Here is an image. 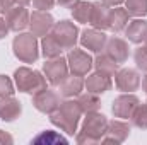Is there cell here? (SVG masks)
I'll return each instance as SVG.
<instances>
[{
  "instance_id": "6da1fadb",
  "label": "cell",
  "mask_w": 147,
  "mask_h": 145,
  "mask_svg": "<svg viewBox=\"0 0 147 145\" xmlns=\"http://www.w3.org/2000/svg\"><path fill=\"white\" fill-rule=\"evenodd\" d=\"M16 80L21 91L24 92H38L45 89V80L38 72H31L28 68H21L16 72Z\"/></svg>"
},
{
  "instance_id": "7a4b0ae2",
  "label": "cell",
  "mask_w": 147,
  "mask_h": 145,
  "mask_svg": "<svg viewBox=\"0 0 147 145\" xmlns=\"http://www.w3.org/2000/svg\"><path fill=\"white\" fill-rule=\"evenodd\" d=\"M14 48H16V55L24 60V62H34L38 56L36 51V39L33 34H22V36L16 38L14 41Z\"/></svg>"
},
{
  "instance_id": "3957f363",
  "label": "cell",
  "mask_w": 147,
  "mask_h": 145,
  "mask_svg": "<svg viewBox=\"0 0 147 145\" xmlns=\"http://www.w3.org/2000/svg\"><path fill=\"white\" fill-rule=\"evenodd\" d=\"M51 36L58 41V44H60L62 48H72L74 43H75L77 29L74 28L70 22L63 21V22H60V24L55 26V31H53Z\"/></svg>"
},
{
  "instance_id": "277c9868",
  "label": "cell",
  "mask_w": 147,
  "mask_h": 145,
  "mask_svg": "<svg viewBox=\"0 0 147 145\" xmlns=\"http://www.w3.org/2000/svg\"><path fill=\"white\" fill-rule=\"evenodd\" d=\"M45 72H46V77L51 84H60V80H63V77L67 75L65 62L57 56V60L45 63Z\"/></svg>"
},
{
  "instance_id": "5b68a950",
  "label": "cell",
  "mask_w": 147,
  "mask_h": 145,
  "mask_svg": "<svg viewBox=\"0 0 147 145\" xmlns=\"http://www.w3.org/2000/svg\"><path fill=\"white\" fill-rule=\"evenodd\" d=\"M69 62H70L72 72L77 73V75H84L91 68V58H89V55H86L84 51H79V50H74L72 53L69 55Z\"/></svg>"
},
{
  "instance_id": "8992f818",
  "label": "cell",
  "mask_w": 147,
  "mask_h": 145,
  "mask_svg": "<svg viewBox=\"0 0 147 145\" xmlns=\"http://www.w3.org/2000/svg\"><path fill=\"white\" fill-rule=\"evenodd\" d=\"M7 24L14 31H19V29L26 28L28 26V12H26V9H22V7L10 9L9 14H7Z\"/></svg>"
},
{
  "instance_id": "52a82bcc",
  "label": "cell",
  "mask_w": 147,
  "mask_h": 145,
  "mask_svg": "<svg viewBox=\"0 0 147 145\" xmlns=\"http://www.w3.org/2000/svg\"><path fill=\"white\" fill-rule=\"evenodd\" d=\"M53 24V19L50 14H45V12H34L33 17H31V28H33V33L34 34H45Z\"/></svg>"
},
{
  "instance_id": "ba28073f",
  "label": "cell",
  "mask_w": 147,
  "mask_h": 145,
  "mask_svg": "<svg viewBox=\"0 0 147 145\" xmlns=\"http://www.w3.org/2000/svg\"><path fill=\"white\" fill-rule=\"evenodd\" d=\"M110 17L111 12L101 3L98 5H92V12H91V22L96 26V28H110Z\"/></svg>"
},
{
  "instance_id": "9c48e42d",
  "label": "cell",
  "mask_w": 147,
  "mask_h": 145,
  "mask_svg": "<svg viewBox=\"0 0 147 145\" xmlns=\"http://www.w3.org/2000/svg\"><path fill=\"white\" fill-rule=\"evenodd\" d=\"M108 55H110L116 63L125 62V58H127V55H128L127 44H125L121 39H118V38L110 39V43H108Z\"/></svg>"
},
{
  "instance_id": "30bf717a",
  "label": "cell",
  "mask_w": 147,
  "mask_h": 145,
  "mask_svg": "<svg viewBox=\"0 0 147 145\" xmlns=\"http://www.w3.org/2000/svg\"><path fill=\"white\" fill-rule=\"evenodd\" d=\"M116 85L121 91H134L139 85V77L134 70H121L116 77Z\"/></svg>"
},
{
  "instance_id": "8fae6325",
  "label": "cell",
  "mask_w": 147,
  "mask_h": 145,
  "mask_svg": "<svg viewBox=\"0 0 147 145\" xmlns=\"http://www.w3.org/2000/svg\"><path fill=\"white\" fill-rule=\"evenodd\" d=\"M127 36L134 43H142L144 39H147V22L146 21H134L127 29Z\"/></svg>"
},
{
  "instance_id": "7c38bea8",
  "label": "cell",
  "mask_w": 147,
  "mask_h": 145,
  "mask_svg": "<svg viewBox=\"0 0 147 145\" xmlns=\"http://www.w3.org/2000/svg\"><path fill=\"white\" fill-rule=\"evenodd\" d=\"M105 41H106L105 34L103 33H96V31H86L84 36H82V44L87 46L92 51H99L103 48Z\"/></svg>"
},
{
  "instance_id": "4fadbf2b",
  "label": "cell",
  "mask_w": 147,
  "mask_h": 145,
  "mask_svg": "<svg viewBox=\"0 0 147 145\" xmlns=\"http://www.w3.org/2000/svg\"><path fill=\"white\" fill-rule=\"evenodd\" d=\"M58 101H57V96L53 92H48V91H41V94L36 97V106L41 111H51L53 108H57Z\"/></svg>"
},
{
  "instance_id": "5bb4252c",
  "label": "cell",
  "mask_w": 147,
  "mask_h": 145,
  "mask_svg": "<svg viewBox=\"0 0 147 145\" xmlns=\"http://www.w3.org/2000/svg\"><path fill=\"white\" fill-rule=\"evenodd\" d=\"M62 50H63V48L58 44V41L53 36H46L43 39V53H45V56H48V58H57V56H60Z\"/></svg>"
},
{
  "instance_id": "9a60e30c",
  "label": "cell",
  "mask_w": 147,
  "mask_h": 145,
  "mask_svg": "<svg viewBox=\"0 0 147 145\" xmlns=\"http://www.w3.org/2000/svg\"><path fill=\"white\" fill-rule=\"evenodd\" d=\"M87 89L92 92H105L110 87V79L105 75H92L87 82H86Z\"/></svg>"
},
{
  "instance_id": "2e32d148",
  "label": "cell",
  "mask_w": 147,
  "mask_h": 145,
  "mask_svg": "<svg viewBox=\"0 0 147 145\" xmlns=\"http://www.w3.org/2000/svg\"><path fill=\"white\" fill-rule=\"evenodd\" d=\"M127 19H128V14L125 10H120V9H115L111 10V17H110V28L113 31H121L123 26L127 24Z\"/></svg>"
},
{
  "instance_id": "e0dca14e",
  "label": "cell",
  "mask_w": 147,
  "mask_h": 145,
  "mask_svg": "<svg viewBox=\"0 0 147 145\" xmlns=\"http://www.w3.org/2000/svg\"><path fill=\"white\" fill-rule=\"evenodd\" d=\"M21 111V106L10 99L7 103H0V116H3V119H14V116Z\"/></svg>"
},
{
  "instance_id": "ac0fdd59",
  "label": "cell",
  "mask_w": 147,
  "mask_h": 145,
  "mask_svg": "<svg viewBox=\"0 0 147 145\" xmlns=\"http://www.w3.org/2000/svg\"><path fill=\"white\" fill-rule=\"evenodd\" d=\"M127 12L134 15H146L147 0H127Z\"/></svg>"
},
{
  "instance_id": "d6986e66",
  "label": "cell",
  "mask_w": 147,
  "mask_h": 145,
  "mask_svg": "<svg viewBox=\"0 0 147 145\" xmlns=\"http://www.w3.org/2000/svg\"><path fill=\"white\" fill-rule=\"evenodd\" d=\"M91 12H92V5H89V3H75L74 15H75L77 21H82V22L91 21Z\"/></svg>"
},
{
  "instance_id": "ffe728a7",
  "label": "cell",
  "mask_w": 147,
  "mask_h": 145,
  "mask_svg": "<svg viewBox=\"0 0 147 145\" xmlns=\"http://www.w3.org/2000/svg\"><path fill=\"white\" fill-rule=\"evenodd\" d=\"M80 85H82V80H80L79 77L70 79V80L62 87V94H63V96H72V94H77V92L80 91Z\"/></svg>"
},
{
  "instance_id": "44dd1931",
  "label": "cell",
  "mask_w": 147,
  "mask_h": 145,
  "mask_svg": "<svg viewBox=\"0 0 147 145\" xmlns=\"http://www.w3.org/2000/svg\"><path fill=\"white\" fill-rule=\"evenodd\" d=\"M98 68L103 70V72H108V73H113L116 70V62L113 58H108V56H99L98 58Z\"/></svg>"
},
{
  "instance_id": "7402d4cb",
  "label": "cell",
  "mask_w": 147,
  "mask_h": 145,
  "mask_svg": "<svg viewBox=\"0 0 147 145\" xmlns=\"http://www.w3.org/2000/svg\"><path fill=\"white\" fill-rule=\"evenodd\" d=\"M135 62H137V65H139L142 70H147V48L137 50V53H135Z\"/></svg>"
},
{
  "instance_id": "603a6c76",
  "label": "cell",
  "mask_w": 147,
  "mask_h": 145,
  "mask_svg": "<svg viewBox=\"0 0 147 145\" xmlns=\"http://www.w3.org/2000/svg\"><path fill=\"white\" fill-rule=\"evenodd\" d=\"M9 94H12V85H10V82L5 77L0 75V97L2 96H9Z\"/></svg>"
},
{
  "instance_id": "cb8c5ba5",
  "label": "cell",
  "mask_w": 147,
  "mask_h": 145,
  "mask_svg": "<svg viewBox=\"0 0 147 145\" xmlns=\"http://www.w3.org/2000/svg\"><path fill=\"white\" fill-rule=\"evenodd\" d=\"M45 140H46V142H63V144L67 142L65 138H62V137H58V135H51V133H48V135L45 133V135H39V137L34 138V142H45Z\"/></svg>"
},
{
  "instance_id": "d4e9b609",
  "label": "cell",
  "mask_w": 147,
  "mask_h": 145,
  "mask_svg": "<svg viewBox=\"0 0 147 145\" xmlns=\"http://www.w3.org/2000/svg\"><path fill=\"white\" fill-rule=\"evenodd\" d=\"M34 5L38 9H50L53 5V0H34Z\"/></svg>"
},
{
  "instance_id": "484cf974",
  "label": "cell",
  "mask_w": 147,
  "mask_h": 145,
  "mask_svg": "<svg viewBox=\"0 0 147 145\" xmlns=\"http://www.w3.org/2000/svg\"><path fill=\"white\" fill-rule=\"evenodd\" d=\"M12 5H14V0H0V10H3V12L5 10L9 12L12 9Z\"/></svg>"
},
{
  "instance_id": "4316f807",
  "label": "cell",
  "mask_w": 147,
  "mask_h": 145,
  "mask_svg": "<svg viewBox=\"0 0 147 145\" xmlns=\"http://www.w3.org/2000/svg\"><path fill=\"white\" fill-rule=\"evenodd\" d=\"M5 34H7V24L0 19V38H3Z\"/></svg>"
},
{
  "instance_id": "83f0119b",
  "label": "cell",
  "mask_w": 147,
  "mask_h": 145,
  "mask_svg": "<svg viewBox=\"0 0 147 145\" xmlns=\"http://www.w3.org/2000/svg\"><path fill=\"white\" fill-rule=\"evenodd\" d=\"M58 3H60V5L70 7V5H75V3H77V0H58Z\"/></svg>"
},
{
  "instance_id": "f1b7e54d",
  "label": "cell",
  "mask_w": 147,
  "mask_h": 145,
  "mask_svg": "<svg viewBox=\"0 0 147 145\" xmlns=\"http://www.w3.org/2000/svg\"><path fill=\"white\" fill-rule=\"evenodd\" d=\"M103 2H105L106 5H115V3H120L121 0H103Z\"/></svg>"
},
{
  "instance_id": "f546056e",
  "label": "cell",
  "mask_w": 147,
  "mask_h": 145,
  "mask_svg": "<svg viewBox=\"0 0 147 145\" xmlns=\"http://www.w3.org/2000/svg\"><path fill=\"white\" fill-rule=\"evenodd\" d=\"M144 89H146V92H147V77L144 79Z\"/></svg>"
},
{
  "instance_id": "4dcf8cb0",
  "label": "cell",
  "mask_w": 147,
  "mask_h": 145,
  "mask_svg": "<svg viewBox=\"0 0 147 145\" xmlns=\"http://www.w3.org/2000/svg\"><path fill=\"white\" fill-rule=\"evenodd\" d=\"M19 2H21V3H28L29 0H19Z\"/></svg>"
}]
</instances>
